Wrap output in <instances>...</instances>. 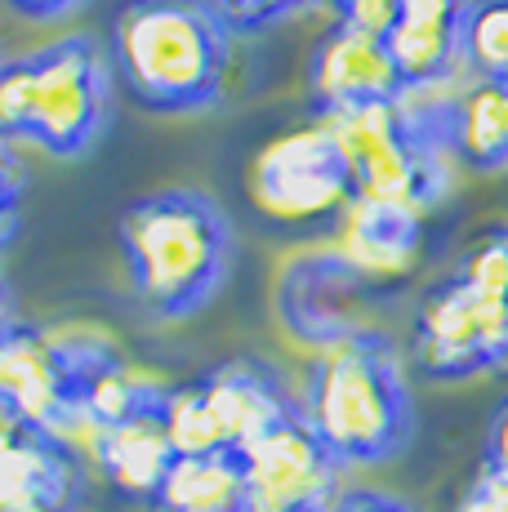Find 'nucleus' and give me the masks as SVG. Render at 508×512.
<instances>
[{
    "label": "nucleus",
    "instance_id": "obj_1",
    "mask_svg": "<svg viewBox=\"0 0 508 512\" xmlns=\"http://www.w3.org/2000/svg\"><path fill=\"white\" fill-rule=\"evenodd\" d=\"M130 290L156 321H183L223 290L232 272V223L214 196L161 187L130 201L116 223Z\"/></svg>",
    "mask_w": 508,
    "mask_h": 512
},
{
    "label": "nucleus",
    "instance_id": "obj_2",
    "mask_svg": "<svg viewBox=\"0 0 508 512\" xmlns=\"http://www.w3.org/2000/svg\"><path fill=\"white\" fill-rule=\"evenodd\" d=\"M107 63L148 112H205L228 81L232 32L205 0H125L112 14Z\"/></svg>",
    "mask_w": 508,
    "mask_h": 512
},
{
    "label": "nucleus",
    "instance_id": "obj_3",
    "mask_svg": "<svg viewBox=\"0 0 508 512\" xmlns=\"http://www.w3.org/2000/svg\"><path fill=\"white\" fill-rule=\"evenodd\" d=\"M299 415L339 468L397 459L415 437V397L379 334H339L312 361Z\"/></svg>",
    "mask_w": 508,
    "mask_h": 512
},
{
    "label": "nucleus",
    "instance_id": "obj_4",
    "mask_svg": "<svg viewBox=\"0 0 508 512\" xmlns=\"http://www.w3.org/2000/svg\"><path fill=\"white\" fill-rule=\"evenodd\" d=\"M112 112V63L94 36H63L0 58V139L50 156H85Z\"/></svg>",
    "mask_w": 508,
    "mask_h": 512
},
{
    "label": "nucleus",
    "instance_id": "obj_5",
    "mask_svg": "<svg viewBox=\"0 0 508 512\" xmlns=\"http://www.w3.org/2000/svg\"><path fill=\"white\" fill-rule=\"evenodd\" d=\"M299 415L281 374L254 357L223 361L210 374L165 388L161 419L174 455H241Z\"/></svg>",
    "mask_w": 508,
    "mask_h": 512
},
{
    "label": "nucleus",
    "instance_id": "obj_6",
    "mask_svg": "<svg viewBox=\"0 0 508 512\" xmlns=\"http://www.w3.org/2000/svg\"><path fill=\"white\" fill-rule=\"evenodd\" d=\"M321 125L330 130L339 156H344L357 196L419 210L437 192V179H442L437 143L419 139L402 121L397 103H375V107L321 116Z\"/></svg>",
    "mask_w": 508,
    "mask_h": 512
},
{
    "label": "nucleus",
    "instance_id": "obj_7",
    "mask_svg": "<svg viewBox=\"0 0 508 512\" xmlns=\"http://www.w3.org/2000/svg\"><path fill=\"white\" fill-rule=\"evenodd\" d=\"M99 352L14 321L0 330V406L67 441V432L81 428V383Z\"/></svg>",
    "mask_w": 508,
    "mask_h": 512
},
{
    "label": "nucleus",
    "instance_id": "obj_8",
    "mask_svg": "<svg viewBox=\"0 0 508 512\" xmlns=\"http://www.w3.org/2000/svg\"><path fill=\"white\" fill-rule=\"evenodd\" d=\"M415 366L428 379H473L508 366V299L455 277L415 317Z\"/></svg>",
    "mask_w": 508,
    "mask_h": 512
},
{
    "label": "nucleus",
    "instance_id": "obj_9",
    "mask_svg": "<svg viewBox=\"0 0 508 512\" xmlns=\"http://www.w3.org/2000/svg\"><path fill=\"white\" fill-rule=\"evenodd\" d=\"M250 192L263 214L281 223H308L339 214L353 201V174L326 125L290 130L259 152L250 170Z\"/></svg>",
    "mask_w": 508,
    "mask_h": 512
},
{
    "label": "nucleus",
    "instance_id": "obj_10",
    "mask_svg": "<svg viewBox=\"0 0 508 512\" xmlns=\"http://www.w3.org/2000/svg\"><path fill=\"white\" fill-rule=\"evenodd\" d=\"M241 472H246V512H330L344 468L312 437L304 415H295L250 450H241Z\"/></svg>",
    "mask_w": 508,
    "mask_h": 512
},
{
    "label": "nucleus",
    "instance_id": "obj_11",
    "mask_svg": "<svg viewBox=\"0 0 508 512\" xmlns=\"http://www.w3.org/2000/svg\"><path fill=\"white\" fill-rule=\"evenodd\" d=\"M85 468L72 441L32 423L0 437V512H76Z\"/></svg>",
    "mask_w": 508,
    "mask_h": 512
},
{
    "label": "nucleus",
    "instance_id": "obj_12",
    "mask_svg": "<svg viewBox=\"0 0 508 512\" xmlns=\"http://www.w3.org/2000/svg\"><path fill=\"white\" fill-rule=\"evenodd\" d=\"M312 98L321 116L353 112V107L397 103L406 90L384 36H370L361 27L339 23L312 54Z\"/></svg>",
    "mask_w": 508,
    "mask_h": 512
},
{
    "label": "nucleus",
    "instance_id": "obj_13",
    "mask_svg": "<svg viewBox=\"0 0 508 512\" xmlns=\"http://www.w3.org/2000/svg\"><path fill=\"white\" fill-rule=\"evenodd\" d=\"M90 459L121 499L152 504V495L161 490L165 472H170V464L179 455H174V446H170L161 406H152V410H139V415H130L121 423L94 428L90 432Z\"/></svg>",
    "mask_w": 508,
    "mask_h": 512
},
{
    "label": "nucleus",
    "instance_id": "obj_14",
    "mask_svg": "<svg viewBox=\"0 0 508 512\" xmlns=\"http://www.w3.org/2000/svg\"><path fill=\"white\" fill-rule=\"evenodd\" d=\"M468 0H397V23L384 36L406 85L459 72V18Z\"/></svg>",
    "mask_w": 508,
    "mask_h": 512
},
{
    "label": "nucleus",
    "instance_id": "obj_15",
    "mask_svg": "<svg viewBox=\"0 0 508 512\" xmlns=\"http://www.w3.org/2000/svg\"><path fill=\"white\" fill-rule=\"evenodd\" d=\"M148 508L152 512H246L241 455H179Z\"/></svg>",
    "mask_w": 508,
    "mask_h": 512
},
{
    "label": "nucleus",
    "instance_id": "obj_16",
    "mask_svg": "<svg viewBox=\"0 0 508 512\" xmlns=\"http://www.w3.org/2000/svg\"><path fill=\"white\" fill-rule=\"evenodd\" d=\"M419 210L353 196L344 210V254L361 272H402L415 250Z\"/></svg>",
    "mask_w": 508,
    "mask_h": 512
},
{
    "label": "nucleus",
    "instance_id": "obj_17",
    "mask_svg": "<svg viewBox=\"0 0 508 512\" xmlns=\"http://www.w3.org/2000/svg\"><path fill=\"white\" fill-rule=\"evenodd\" d=\"M451 152L473 170L508 165V94L500 81H468L451 121Z\"/></svg>",
    "mask_w": 508,
    "mask_h": 512
},
{
    "label": "nucleus",
    "instance_id": "obj_18",
    "mask_svg": "<svg viewBox=\"0 0 508 512\" xmlns=\"http://www.w3.org/2000/svg\"><path fill=\"white\" fill-rule=\"evenodd\" d=\"M459 67L473 81L508 76V0H468L459 18Z\"/></svg>",
    "mask_w": 508,
    "mask_h": 512
},
{
    "label": "nucleus",
    "instance_id": "obj_19",
    "mask_svg": "<svg viewBox=\"0 0 508 512\" xmlns=\"http://www.w3.org/2000/svg\"><path fill=\"white\" fill-rule=\"evenodd\" d=\"M205 5H210L214 14H219V23L237 36V32H263V27H272L277 18L304 9V0H205Z\"/></svg>",
    "mask_w": 508,
    "mask_h": 512
},
{
    "label": "nucleus",
    "instance_id": "obj_20",
    "mask_svg": "<svg viewBox=\"0 0 508 512\" xmlns=\"http://www.w3.org/2000/svg\"><path fill=\"white\" fill-rule=\"evenodd\" d=\"M23 196H27V165L18 161L14 143L0 139V250H5V245L18 236Z\"/></svg>",
    "mask_w": 508,
    "mask_h": 512
},
{
    "label": "nucleus",
    "instance_id": "obj_21",
    "mask_svg": "<svg viewBox=\"0 0 508 512\" xmlns=\"http://www.w3.org/2000/svg\"><path fill=\"white\" fill-rule=\"evenodd\" d=\"M459 277L473 281L477 290L508 299V232L495 236V241L477 245V250L468 254V263H464V272H459Z\"/></svg>",
    "mask_w": 508,
    "mask_h": 512
},
{
    "label": "nucleus",
    "instance_id": "obj_22",
    "mask_svg": "<svg viewBox=\"0 0 508 512\" xmlns=\"http://www.w3.org/2000/svg\"><path fill=\"white\" fill-rule=\"evenodd\" d=\"M339 23L361 27L370 36H388L397 23V0H339Z\"/></svg>",
    "mask_w": 508,
    "mask_h": 512
},
{
    "label": "nucleus",
    "instance_id": "obj_23",
    "mask_svg": "<svg viewBox=\"0 0 508 512\" xmlns=\"http://www.w3.org/2000/svg\"><path fill=\"white\" fill-rule=\"evenodd\" d=\"M455 512H508V477H500L495 468L477 472V481L464 490V499H459Z\"/></svg>",
    "mask_w": 508,
    "mask_h": 512
},
{
    "label": "nucleus",
    "instance_id": "obj_24",
    "mask_svg": "<svg viewBox=\"0 0 508 512\" xmlns=\"http://www.w3.org/2000/svg\"><path fill=\"white\" fill-rule=\"evenodd\" d=\"M330 512H415V508L393 495H379V490H348V495L335 499Z\"/></svg>",
    "mask_w": 508,
    "mask_h": 512
},
{
    "label": "nucleus",
    "instance_id": "obj_25",
    "mask_svg": "<svg viewBox=\"0 0 508 512\" xmlns=\"http://www.w3.org/2000/svg\"><path fill=\"white\" fill-rule=\"evenodd\" d=\"M18 18H32V23H54V18H67L85 5V0H5Z\"/></svg>",
    "mask_w": 508,
    "mask_h": 512
},
{
    "label": "nucleus",
    "instance_id": "obj_26",
    "mask_svg": "<svg viewBox=\"0 0 508 512\" xmlns=\"http://www.w3.org/2000/svg\"><path fill=\"white\" fill-rule=\"evenodd\" d=\"M486 468H495L500 477H508V401L495 410L491 428H486Z\"/></svg>",
    "mask_w": 508,
    "mask_h": 512
},
{
    "label": "nucleus",
    "instance_id": "obj_27",
    "mask_svg": "<svg viewBox=\"0 0 508 512\" xmlns=\"http://www.w3.org/2000/svg\"><path fill=\"white\" fill-rule=\"evenodd\" d=\"M14 294H9V281H5V272H0V330L5 326H14Z\"/></svg>",
    "mask_w": 508,
    "mask_h": 512
},
{
    "label": "nucleus",
    "instance_id": "obj_28",
    "mask_svg": "<svg viewBox=\"0 0 508 512\" xmlns=\"http://www.w3.org/2000/svg\"><path fill=\"white\" fill-rule=\"evenodd\" d=\"M14 428H23V419H18L9 406H0V437H9V432H14Z\"/></svg>",
    "mask_w": 508,
    "mask_h": 512
},
{
    "label": "nucleus",
    "instance_id": "obj_29",
    "mask_svg": "<svg viewBox=\"0 0 508 512\" xmlns=\"http://www.w3.org/2000/svg\"><path fill=\"white\" fill-rule=\"evenodd\" d=\"M304 5H321V0H304ZM330 5H339V0H330Z\"/></svg>",
    "mask_w": 508,
    "mask_h": 512
},
{
    "label": "nucleus",
    "instance_id": "obj_30",
    "mask_svg": "<svg viewBox=\"0 0 508 512\" xmlns=\"http://www.w3.org/2000/svg\"><path fill=\"white\" fill-rule=\"evenodd\" d=\"M500 85H504V94H508V76H504V81H500Z\"/></svg>",
    "mask_w": 508,
    "mask_h": 512
}]
</instances>
